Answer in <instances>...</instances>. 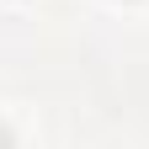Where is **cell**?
<instances>
[{"mask_svg":"<svg viewBox=\"0 0 149 149\" xmlns=\"http://www.w3.org/2000/svg\"><path fill=\"white\" fill-rule=\"evenodd\" d=\"M0 144H11V133H6V128H0Z\"/></svg>","mask_w":149,"mask_h":149,"instance_id":"obj_1","label":"cell"}]
</instances>
